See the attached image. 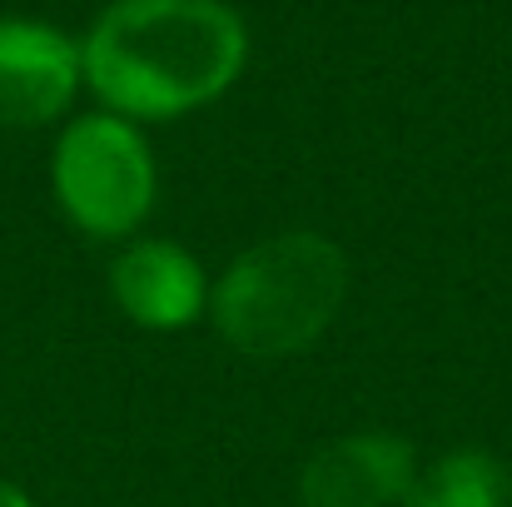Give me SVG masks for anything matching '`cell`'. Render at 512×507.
<instances>
[{
  "label": "cell",
  "instance_id": "ba28073f",
  "mask_svg": "<svg viewBox=\"0 0 512 507\" xmlns=\"http://www.w3.org/2000/svg\"><path fill=\"white\" fill-rule=\"evenodd\" d=\"M0 507H35L20 488H10V483H0Z\"/></svg>",
  "mask_w": 512,
  "mask_h": 507
},
{
  "label": "cell",
  "instance_id": "5b68a950",
  "mask_svg": "<svg viewBox=\"0 0 512 507\" xmlns=\"http://www.w3.org/2000/svg\"><path fill=\"white\" fill-rule=\"evenodd\" d=\"M80 85V45L40 20H0V130L50 125Z\"/></svg>",
  "mask_w": 512,
  "mask_h": 507
},
{
  "label": "cell",
  "instance_id": "7a4b0ae2",
  "mask_svg": "<svg viewBox=\"0 0 512 507\" xmlns=\"http://www.w3.org/2000/svg\"><path fill=\"white\" fill-rule=\"evenodd\" d=\"M348 299V259L334 239L289 229L244 249L209 289L219 338L249 358H289L334 324Z\"/></svg>",
  "mask_w": 512,
  "mask_h": 507
},
{
  "label": "cell",
  "instance_id": "52a82bcc",
  "mask_svg": "<svg viewBox=\"0 0 512 507\" xmlns=\"http://www.w3.org/2000/svg\"><path fill=\"white\" fill-rule=\"evenodd\" d=\"M408 507H512V468L493 453H448L418 473Z\"/></svg>",
  "mask_w": 512,
  "mask_h": 507
},
{
  "label": "cell",
  "instance_id": "8992f818",
  "mask_svg": "<svg viewBox=\"0 0 512 507\" xmlns=\"http://www.w3.org/2000/svg\"><path fill=\"white\" fill-rule=\"evenodd\" d=\"M110 294L120 314L150 334H170L209 314V284L199 259L170 239H135L110 264Z\"/></svg>",
  "mask_w": 512,
  "mask_h": 507
},
{
  "label": "cell",
  "instance_id": "6da1fadb",
  "mask_svg": "<svg viewBox=\"0 0 512 507\" xmlns=\"http://www.w3.org/2000/svg\"><path fill=\"white\" fill-rule=\"evenodd\" d=\"M249 55L224 0H115L80 45V75L125 120H174L219 100Z\"/></svg>",
  "mask_w": 512,
  "mask_h": 507
},
{
  "label": "cell",
  "instance_id": "277c9868",
  "mask_svg": "<svg viewBox=\"0 0 512 507\" xmlns=\"http://www.w3.org/2000/svg\"><path fill=\"white\" fill-rule=\"evenodd\" d=\"M418 488V458L393 433H343L299 473L304 507H393Z\"/></svg>",
  "mask_w": 512,
  "mask_h": 507
},
{
  "label": "cell",
  "instance_id": "3957f363",
  "mask_svg": "<svg viewBox=\"0 0 512 507\" xmlns=\"http://www.w3.org/2000/svg\"><path fill=\"white\" fill-rule=\"evenodd\" d=\"M65 219L90 239H125L145 224L155 204V160L140 130L120 115L75 120L50 165Z\"/></svg>",
  "mask_w": 512,
  "mask_h": 507
}]
</instances>
